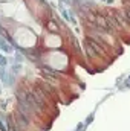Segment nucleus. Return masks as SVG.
Listing matches in <instances>:
<instances>
[{
    "instance_id": "1",
    "label": "nucleus",
    "mask_w": 130,
    "mask_h": 131,
    "mask_svg": "<svg viewBox=\"0 0 130 131\" xmlns=\"http://www.w3.org/2000/svg\"><path fill=\"white\" fill-rule=\"evenodd\" d=\"M48 29L54 31V32H58V27H57V25H55L54 21H49V23H48Z\"/></svg>"
}]
</instances>
